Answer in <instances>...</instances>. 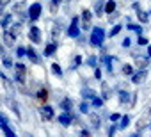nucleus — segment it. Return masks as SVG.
<instances>
[{
    "instance_id": "46",
    "label": "nucleus",
    "mask_w": 151,
    "mask_h": 137,
    "mask_svg": "<svg viewBox=\"0 0 151 137\" xmlns=\"http://www.w3.org/2000/svg\"><path fill=\"white\" fill-rule=\"evenodd\" d=\"M139 7H140V6H139V2H133V4H132V9H133V11H137Z\"/></svg>"
},
{
    "instance_id": "22",
    "label": "nucleus",
    "mask_w": 151,
    "mask_h": 137,
    "mask_svg": "<svg viewBox=\"0 0 151 137\" xmlns=\"http://www.w3.org/2000/svg\"><path fill=\"white\" fill-rule=\"evenodd\" d=\"M103 13H105V2L100 0V2H96V6H94V14L96 16H103Z\"/></svg>"
},
{
    "instance_id": "25",
    "label": "nucleus",
    "mask_w": 151,
    "mask_h": 137,
    "mask_svg": "<svg viewBox=\"0 0 151 137\" xmlns=\"http://www.w3.org/2000/svg\"><path fill=\"white\" fill-rule=\"evenodd\" d=\"M11 20H13V14H6L2 20H0V27H2V29H7L9 23H11Z\"/></svg>"
},
{
    "instance_id": "8",
    "label": "nucleus",
    "mask_w": 151,
    "mask_h": 137,
    "mask_svg": "<svg viewBox=\"0 0 151 137\" xmlns=\"http://www.w3.org/2000/svg\"><path fill=\"white\" fill-rule=\"evenodd\" d=\"M149 121H151V109H147V110H146V114L139 118V123H137V132L144 130V128L147 126V123H149Z\"/></svg>"
},
{
    "instance_id": "31",
    "label": "nucleus",
    "mask_w": 151,
    "mask_h": 137,
    "mask_svg": "<svg viewBox=\"0 0 151 137\" xmlns=\"http://www.w3.org/2000/svg\"><path fill=\"white\" fill-rule=\"evenodd\" d=\"M101 86H103V94H101V98H103V100H109V98H110V89H109V86H107L105 82H101Z\"/></svg>"
},
{
    "instance_id": "23",
    "label": "nucleus",
    "mask_w": 151,
    "mask_h": 137,
    "mask_svg": "<svg viewBox=\"0 0 151 137\" xmlns=\"http://www.w3.org/2000/svg\"><path fill=\"white\" fill-rule=\"evenodd\" d=\"M116 0H107V2H105V13L107 14H110V13H114L116 11Z\"/></svg>"
},
{
    "instance_id": "50",
    "label": "nucleus",
    "mask_w": 151,
    "mask_h": 137,
    "mask_svg": "<svg viewBox=\"0 0 151 137\" xmlns=\"http://www.w3.org/2000/svg\"><path fill=\"white\" fill-rule=\"evenodd\" d=\"M149 18H151V11H149Z\"/></svg>"
},
{
    "instance_id": "1",
    "label": "nucleus",
    "mask_w": 151,
    "mask_h": 137,
    "mask_svg": "<svg viewBox=\"0 0 151 137\" xmlns=\"http://www.w3.org/2000/svg\"><path fill=\"white\" fill-rule=\"evenodd\" d=\"M105 41V30L101 27H93L91 29V37H89V45L94 48H101Z\"/></svg>"
},
{
    "instance_id": "41",
    "label": "nucleus",
    "mask_w": 151,
    "mask_h": 137,
    "mask_svg": "<svg viewBox=\"0 0 151 137\" xmlns=\"http://www.w3.org/2000/svg\"><path fill=\"white\" fill-rule=\"evenodd\" d=\"M101 77H103V73H101L100 68L96 66V68H94V79H96V80H101Z\"/></svg>"
},
{
    "instance_id": "6",
    "label": "nucleus",
    "mask_w": 151,
    "mask_h": 137,
    "mask_svg": "<svg viewBox=\"0 0 151 137\" xmlns=\"http://www.w3.org/2000/svg\"><path fill=\"white\" fill-rule=\"evenodd\" d=\"M29 39H30L34 45H39V43L43 41V32H41V29L36 27V25H32V27L29 29Z\"/></svg>"
},
{
    "instance_id": "14",
    "label": "nucleus",
    "mask_w": 151,
    "mask_h": 137,
    "mask_svg": "<svg viewBox=\"0 0 151 137\" xmlns=\"http://www.w3.org/2000/svg\"><path fill=\"white\" fill-rule=\"evenodd\" d=\"M25 55H27V57H29V61H30V62H34V64H39V62H41V57L37 55V52H36L32 46H29V48H27Z\"/></svg>"
},
{
    "instance_id": "18",
    "label": "nucleus",
    "mask_w": 151,
    "mask_h": 137,
    "mask_svg": "<svg viewBox=\"0 0 151 137\" xmlns=\"http://www.w3.org/2000/svg\"><path fill=\"white\" fill-rule=\"evenodd\" d=\"M80 94H82V98H84V100H93V98L96 96V91H94V89H91V87H84Z\"/></svg>"
},
{
    "instance_id": "16",
    "label": "nucleus",
    "mask_w": 151,
    "mask_h": 137,
    "mask_svg": "<svg viewBox=\"0 0 151 137\" xmlns=\"http://www.w3.org/2000/svg\"><path fill=\"white\" fill-rule=\"evenodd\" d=\"M101 61H103V62H105V66H107V71L112 75V71H114V70H112V64H114L116 57H112V55H103V57H101Z\"/></svg>"
},
{
    "instance_id": "7",
    "label": "nucleus",
    "mask_w": 151,
    "mask_h": 137,
    "mask_svg": "<svg viewBox=\"0 0 151 137\" xmlns=\"http://www.w3.org/2000/svg\"><path fill=\"white\" fill-rule=\"evenodd\" d=\"M117 96H119V103L121 105H126V103H132L133 105V102H135V94L133 93H128V91H119Z\"/></svg>"
},
{
    "instance_id": "32",
    "label": "nucleus",
    "mask_w": 151,
    "mask_h": 137,
    "mask_svg": "<svg viewBox=\"0 0 151 137\" xmlns=\"http://www.w3.org/2000/svg\"><path fill=\"white\" fill-rule=\"evenodd\" d=\"M78 109H80V112H82V114H89V103H87L86 100L78 105Z\"/></svg>"
},
{
    "instance_id": "43",
    "label": "nucleus",
    "mask_w": 151,
    "mask_h": 137,
    "mask_svg": "<svg viewBox=\"0 0 151 137\" xmlns=\"http://www.w3.org/2000/svg\"><path fill=\"white\" fill-rule=\"evenodd\" d=\"M116 132H117V126H116V125H114V123H112V125H110V128H109V132H107V133H109V135H110V137H112V135H114V133H116Z\"/></svg>"
},
{
    "instance_id": "11",
    "label": "nucleus",
    "mask_w": 151,
    "mask_h": 137,
    "mask_svg": "<svg viewBox=\"0 0 151 137\" xmlns=\"http://www.w3.org/2000/svg\"><path fill=\"white\" fill-rule=\"evenodd\" d=\"M91 18H93V13L89 9H84L80 20H82V25H84V30H89L91 29Z\"/></svg>"
},
{
    "instance_id": "3",
    "label": "nucleus",
    "mask_w": 151,
    "mask_h": 137,
    "mask_svg": "<svg viewBox=\"0 0 151 137\" xmlns=\"http://www.w3.org/2000/svg\"><path fill=\"white\" fill-rule=\"evenodd\" d=\"M41 13H43V6H41L39 2H34V4L29 6V9H27V16H29V20H30L32 23L41 18Z\"/></svg>"
},
{
    "instance_id": "49",
    "label": "nucleus",
    "mask_w": 151,
    "mask_h": 137,
    "mask_svg": "<svg viewBox=\"0 0 151 137\" xmlns=\"http://www.w3.org/2000/svg\"><path fill=\"white\" fill-rule=\"evenodd\" d=\"M0 55H4V45L0 43Z\"/></svg>"
},
{
    "instance_id": "36",
    "label": "nucleus",
    "mask_w": 151,
    "mask_h": 137,
    "mask_svg": "<svg viewBox=\"0 0 151 137\" xmlns=\"http://www.w3.org/2000/svg\"><path fill=\"white\" fill-rule=\"evenodd\" d=\"M96 64H98V59H96L94 55L87 57V66H91V68H96Z\"/></svg>"
},
{
    "instance_id": "4",
    "label": "nucleus",
    "mask_w": 151,
    "mask_h": 137,
    "mask_svg": "<svg viewBox=\"0 0 151 137\" xmlns=\"http://www.w3.org/2000/svg\"><path fill=\"white\" fill-rule=\"evenodd\" d=\"M78 22H80V18H78V16H73V20H71V23H69V27H68V36H69V37H73V39L80 37Z\"/></svg>"
},
{
    "instance_id": "21",
    "label": "nucleus",
    "mask_w": 151,
    "mask_h": 137,
    "mask_svg": "<svg viewBox=\"0 0 151 137\" xmlns=\"http://www.w3.org/2000/svg\"><path fill=\"white\" fill-rule=\"evenodd\" d=\"M59 107H60L62 110H68V112H69V109L73 107V100H71V98H62L60 103H59Z\"/></svg>"
},
{
    "instance_id": "51",
    "label": "nucleus",
    "mask_w": 151,
    "mask_h": 137,
    "mask_svg": "<svg viewBox=\"0 0 151 137\" xmlns=\"http://www.w3.org/2000/svg\"><path fill=\"white\" fill-rule=\"evenodd\" d=\"M149 126H151V125H149Z\"/></svg>"
},
{
    "instance_id": "9",
    "label": "nucleus",
    "mask_w": 151,
    "mask_h": 137,
    "mask_svg": "<svg viewBox=\"0 0 151 137\" xmlns=\"http://www.w3.org/2000/svg\"><path fill=\"white\" fill-rule=\"evenodd\" d=\"M14 41H16V34H14L13 30L4 29V45L13 48V46H14Z\"/></svg>"
},
{
    "instance_id": "38",
    "label": "nucleus",
    "mask_w": 151,
    "mask_h": 137,
    "mask_svg": "<svg viewBox=\"0 0 151 137\" xmlns=\"http://www.w3.org/2000/svg\"><path fill=\"white\" fill-rule=\"evenodd\" d=\"M130 125V116H123L121 118V125H119V128H126Z\"/></svg>"
},
{
    "instance_id": "39",
    "label": "nucleus",
    "mask_w": 151,
    "mask_h": 137,
    "mask_svg": "<svg viewBox=\"0 0 151 137\" xmlns=\"http://www.w3.org/2000/svg\"><path fill=\"white\" fill-rule=\"evenodd\" d=\"M80 64H82V55H75V61H73V66L71 68L75 70V68H78Z\"/></svg>"
},
{
    "instance_id": "35",
    "label": "nucleus",
    "mask_w": 151,
    "mask_h": 137,
    "mask_svg": "<svg viewBox=\"0 0 151 137\" xmlns=\"http://www.w3.org/2000/svg\"><path fill=\"white\" fill-rule=\"evenodd\" d=\"M137 45H140V46H146V45H149V41H147V37H144L142 34H139V39H137Z\"/></svg>"
},
{
    "instance_id": "48",
    "label": "nucleus",
    "mask_w": 151,
    "mask_h": 137,
    "mask_svg": "<svg viewBox=\"0 0 151 137\" xmlns=\"http://www.w3.org/2000/svg\"><path fill=\"white\" fill-rule=\"evenodd\" d=\"M147 57L151 59V45H147Z\"/></svg>"
},
{
    "instance_id": "2",
    "label": "nucleus",
    "mask_w": 151,
    "mask_h": 137,
    "mask_svg": "<svg viewBox=\"0 0 151 137\" xmlns=\"http://www.w3.org/2000/svg\"><path fill=\"white\" fill-rule=\"evenodd\" d=\"M25 77H27V66L23 62H16L14 64V80L23 86L25 84Z\"/></svg>"
},
{
    "instance_id": "47",
    "label": "nucleus",
    "mask_w": 151,
    "mask_h": 137,
    "mask_svg": "<svg viewBox=\"0 0 151 137\" xmlns=\"http://www.w3.org/2000/svg\"><path fill=\"white\" fill-rule=\"evenodd\" d=\"M80 135H84V137H87V135H89V130H86V128H84V130L80 132Z\"/></svg>"
},
{
    "instance_id": "44",
    "label": "nucleus",
    "mask_w": 151,
    "mask_h": 137,
    "mask_svg": "<svg viewBox=\"0 0 151 137\" xmlns=\"http://www.w3.org/2000/svg\"><path fill=\"white\" fill-rule=\"evenodd\" d=\"M130 45H132V39L130 37H124L123 39V48H130Z\"/></svg>"
},
{
    "instance_id": "30",
    "label": "nucleus",
    "mask_w": 151,
    "mask_h": 137,
    "mask_svg": "<svg viewBox=\"0 0 151 137\" xmlns=\"http://www.w3.org/2000/svg\"><path fill=\"white\" fill-rule=\"evenodd\" d=\"M2 62H4V68H7V70H11V68H14V64H13V61H11V57H7V55H4V59H2Z\"/></svg>"
},
{
    "instance_id": "42",
    "label": "nucleus",
    "mask_w": 151,
    "mask_h": 137,
    "mask_svg": "<svg viewBox=\"0 0 151 137\" xmlns=\"http://www.w3.org/2000/svg\"><path fill=\"white\" fill-rule=\"evenodd\" d=\"M25 52H27V48H23V46H18L16 48V55L18 57H25Z\"/></svg>"
},
{
    "instance_id": "33",
    "label": "nucleus",
    "mask_w": 151,
    "mask_h": 137,
    "mask_svg": "<svg viewBox=\"0 0 151 137\" xmlns=\"http://www.w3.org/2000/svg\"><path fill=\"white\" fill-rule=\"evenodd\" d=\"M60 2H62V0H52V2H50V11H52V13H55V11L59 9Z\"/></svg>"
},
{
    "instance_id": "12",
    "label": "nucleus",
    "mask_w": 151,
    "mask_h": 137,
    "mask_svg": "<svg viewBox=\"0 0 151 137\" xmlns=\"http://www.w3.org/2000/svg\"><path fill=\"white\" fill-rule=\"evenodd\" d=\"M146 77H147L146 68H140V71H137V73L132 75V82H133V84H142V82L146 80Z\"/></svg>"
},
{
    "instance_id": "45",
    "label": "nucleus",
    "mask_w": 151,
    "mask_h": 137,
    "mask_svg": "<svg viewBox=\"0 0 151 137\" xmlns=\"http://www.w3.org/2000/svg\"><path fill=\"white\" fill-rule=\"evenodd\" d=\"M119 119H121V116H119L117 112H114V114H110V121H112V123H116V121H119Z\"/></svg>"
},
{
    "instance_id": "24",
    "label": "nucleus",
    "mask_w": 151,
    "mask_h": 137,
    "mask_svg": "<svg viewBox=\"0 0 151 137\" xmlns=\"http://www.w3.org/2000/svg\"><path fill=\"white\" fill-rule=\"evenodd\" d=\"M126 29L132 30V32H137V34H142V25H135V23H126Z\"/></svg>"
},
{
    "instance_id": "15",
    "label": "nucleus",
    "mask_w": 151,
    "mask_h": 137,
    "mask_svg": "<svg viewBox=\"0 0 151 137\" xmlns=\"http://www.w3.org/2000/svg\"><path fill=\"white\" fill-rule=\"evenodd\" d=\"M89 121H91V126H93L94 130H100V126H101V118H100V114L93 112V114L89 116Z\"/></svg>"
},
{
    "instance_id": "17",
    "label": "nucleus",
    "mask_w": 151,
    "mask_h": 137,
    "mask_svg": "<svg viewBox=\"0 0 151 137\" xmlns=\"http://www.w3.org/2000/svg\"><path fill=\"white\" fill-rule=\"evenodd\" d=\"M55 52H57V43H55V41H52V43H48V45H46V48H45V57H52Z\"/></svg>"
},
{
    "instance_id": "28",
    "label": "nucleus",
    "mask_w": 151,
    "mask_h": 137,
    "mask_svg": "<svg viewBox=\"0 0 151 137\" xmlns=\"http://www.w3.org/2000/svg\"><path fill=\"white\" fill-rule=\"evenodd\" d=\"M121 29H123V27H121L119 23H117V25H114V27L110 29V32H109V37H114V36H117V34L121 32Z\"/></svg>"
},
{
    "instance_id": "19",
    "label": "nucleus",
    "mask_w": 151,
    "mask_h": 137,
    "mask_svg": "<svg viewBox=\"0 0 151 137\" xmlns=\"http://www.w3.org/2000/svg\"><path fill=\"white\" fill-rule=\"evenodd\" d=\"M135 13H137V20H139L140 23H147V22H149V13H144L142 9H137Z\"/></svg>"
},
{
    "instance_id": "5",
    "label": "nucleus",
    "mask_w": 151,
    "mask_h": 137,
    "mask_svg": "<svg viewBox=\"0 0 151 137\" xmlns=\"http://www.w3.org/2000/svg\"><path fill=\"white\" fill-rule=\"evenodd\" d=\"M0 128H2V132H4L7 137H16L14 130H11V126H9V119H7V116L2 114V112H0Z\"/></svg>"
},
{
    "instance_id": "27",
    "label": "nucleus",
    "mask_w": 151,
    "mask_h": 137,
    "mask_svg": "<svg viewBox=\"0 0 151 137\" xmlns=\"http://www.w3.org/2000/svg\"><path fill=\"white\" fill-rule=\"evenodd\" d=\"M52 73H53V75H57V77H62V68H60L57 62H53V64H52Z\"/></svg>"
},
{
    "instance_id": "34",
    "label": "nucleus",
    "mask_w": 151,
    "mask_h": 137,
    "mask_svg": "<svg viewBox=\"0 0 151 137\" xmlns=\"http://www.w3.org/2000/svg\"><path fill=\"white\" fill-rule=\"evenodd\" d=\"M123 73H124V75H130V77L133 75V68H132V64H124V66H123Z\"/></svg>"
},
{
    "instance_id": "10",
    "label": "nucleus",
    "mask_w": 151,
    "mask_h": 137,
    "mask_svg": "<svg viewBox=\"0 0 151 137\" xmlns=\"http://www.w3.org/2000/svg\"><path fill=\"white\" fill-rule=\"evenodd\" d=\"M39 114H41V118H43L45 121H52V119H53V107L43 105V107L39 109Z\"/></svg>"
},
{
    "instance_id": "37",
    "label": "nucleus",
    "mask_w": 151,
    "mask_h": 137,
    "mask_svg": "<svg viewBox=\"0 0 151 137\" xmlns=\"http://www.w3.org/2000/svg\"><path fill=\"white\" fill-rule=\"evenodd\" d=\"M9 105H11V109H13V112L20 118V109H18V103L16 102H13V100H9Z\"/></svg>"
},
{
    "instance_id": "29",
    "label": "nucleus",
    "mask_w": 151,
    "mask_h": 137,
    "mask_svg": "<svg viewBox=\"0 0 151 137\" xmlns=\"http://www.w3.org/2000/svg\"><path fill=\"white\" fill-rule=\"evenodd\" d=\"M36 96H37V98H39V100H43V102H45V100H46V98H48V91H46V89H45V87H41V89H39V91H37V93H36Z\"/></svg>"
},
{
    "instance_id": "40",
    "label": "nucleus",
    "mask_w": 151,
    "mask_h": 137,
    "mask_svg": "<svg viewBox=\"0 0 151 137\" xmlns=\"http://www.w3.org/2000/svg\"><path fill=\"white\" fill-rule=\"evenodd\" d=\"M11 4V0H0V14L4 13V9H6V6H9Z\"/></svg>"
},
{
    "instance_id": "26",
    "label": "nucleus",
    "mask_w": 151,
    "mask_h": 137,
    "mask_svg": "<svg viewBox=\"0 0 151 137\" xmlns=\"http://www.w3.org/2000/svg\"><path fill=\"white\" fill-rule=\"evenodd\" d=\"M91 103H93V107H96V109H101V107H103V98H100V96L96 94V96L91 100Z\"/></svg>"
},
{
    "instance_id": "13",
    "label": "nucleus",
    "mask_w": 151,
    "mask_h": 137,
    "mask_svg": "<svg viewBox=\"0 0 151 137\" xmlns=\"http://www.w3.org/2000/svg\"><path fill=\"white\" fill-rule=\"evenodd\" d=\"M57 121L62 125V126H69L71 125V121H73V116L68 112V110H64L62 114H59V118H57Z\"/></svg>"
},
{
    "instance_id": "20",
    "label": "nucleus",
    "mask_w": 151,
    "mask_h": 137,
    "mask_svg": "<svg viewBox=\"0 0 151 137\" xmlns=\"http://www.w3.org/2000/svg\"><path fill=\"white\" fill-rule=\"evenodd\" d=\"M60 32H62V22H55V25H53V29H52V37L57 39V37L60 36Z\"/></svg>"
}]
</instances>
